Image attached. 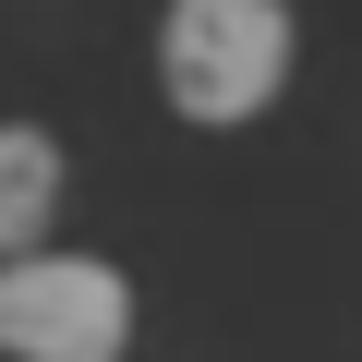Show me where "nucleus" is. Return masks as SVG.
<instances>
[{
  "instance_id": "3",
  "label": "nucleus",
  "mask_w": 362,
  "mask_h": 362,
  "mask_svg": "<svg viewBox=\"0 0 362 362\" xmlns=\"http://www.w3.org/2000/svg\"><path fill=\"white\" fill-rule=\"evenodd\" d=\"M49 218H61V145L37 121H0V266H25Z\"/></svg>"
},
{
  "instance_id": "1",
  "label": "nucleus",
  "mask_w": 362,
  "mask_h": 362,
  "mask_svg": "<svg viewBox=\"0 0 362 362\" xmlns=\"http://www.w3.org/2000/svg\"><path fill=\"white\" fill-rule=\"evenodd\" d=\"M157 85L181 121H254L278 85H290V13L278 0H169V25H157Z\"/></svg>"
},
{
  "instance_id": "2",
  "label": "nucleus",
  "mask_w": 362,
  "mask_h": 362,
  "mask_svg": "<svg viewBox=\"0 0 362 362\" xmlns=\"http://www.w3.org/2000/svg\"><path fill=\"white\" fill-rule=\"evenodd\" d=\"M0 350L13 362H121L133 350V278L97 254L0 266Z\"/></svg>"
}]
</instances>
